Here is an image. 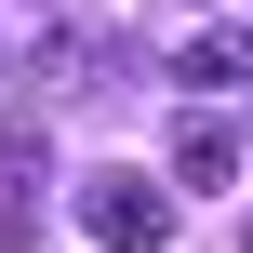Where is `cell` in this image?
I'll return each mask as SVG.
<instances>
[{
	"mask_svg": "<svg viewBox=\"0 0 253 253\" xmlns=\"http://www.w3.org/2000/svg\"><path fill=\"white\" fill-rule=\"evenodd\" d=\"M80 227H93L107 253H160V240H173V187H147V173H93V187H80Z\"/></svg>",
	"mask_w": 253,
	"mask_h": 253,
	"instance_id": "1",
	"label": "cell"
},
{
	"mask_svg": "<svg viewBox=\"0 0 253 253\" xmlns=\"http://www.w3.org/2000/svg\"><path fill=\"white\" fill-rule=\"evenodd\" d=\"M173 80H187V93H227V80H253V40L240 27H200V40L173 53Z\"/></svg>",
	"mask_w": 253,
	"mask_h": 253,
	"instance_id": "2",
	"label": "cell"
},
{
	"mask_svg": "<svg viewBox=\"0 0 253 253\" xmlns=\"http://www.w3.org/2000/svg\"><path fill=\"white\" fill-rule=\"evenodd\" d=\"M173 173H187V187H227V173H240V133H227V120H187V133H173Z\"/></svg>",
	"mask_w": 253,
	"mask_h": 253,
	"instance_id": "3",
	"label": "cell"
},
{
	"mask_svg": "<svg viewBox=\"0 0 253 253\" xmlns=\"http://www.w3.org/2000/svg\"><path fill=\"white\" fill-rule=\"evenodd\" d=\"M0 173H13V187H40V120H27V107L0 120Z\"/></svg>",
	"mask_w": 253,
	"mask_h": 253,
	"instance_id": "4",
	"label": "cell"
},
{
	"mask_svg": "<svg viewBox=\"0 0 253 253\" xmlns=\"http://www.w3.org/2000/svg\"><path fill=\"white\" fill-rule=\"evenodd\" d=\"M0 253H40V227H27V200H0Z\"/></svg>",
	"mask_w": 253,
	"mask_h": 253,
	"instance_id": "5",
	"label": "cell"
},
{
	"mask_svg": "<svg viewBox=\"0 0 253 253\" xmlns=\"http://www.w3.org/2000/svg\"><path fill=\"white\" fill-rule=\"evenodd\" d=\"M240 253H253V227H240Z\"/></svg>",
	"mask_w": 253,
	"mask_h": 253,
	"instance_id": "6",
	"label": "cell"
}]
</instances>
